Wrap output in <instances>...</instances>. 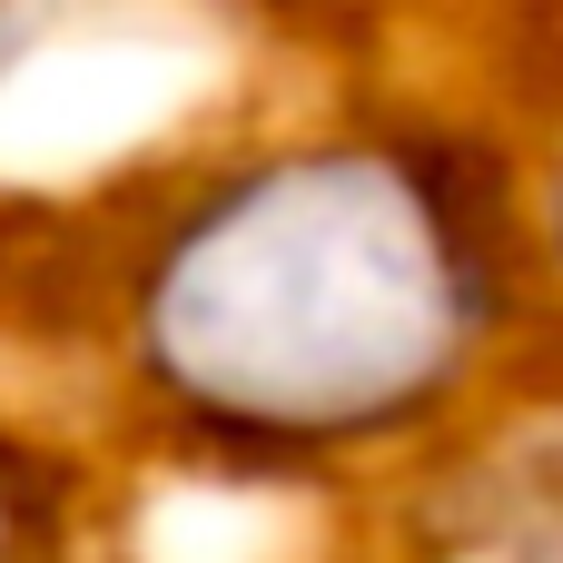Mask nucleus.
Listing matches in <instances>:
<instances>
[{
	"mask_svg": "<svg viewBox=\"0 0 563 563\" xmlns=\"http://www.w3.org/2000/svg\"><path fill=\"white\" fill-rule=\"evenodd\" d=\"M534 247H544V287H554V307H563V168L534 188Z\"/></svg>",
	"mask_w": 563,
	"mask_h": 563,
	"instance_id": "nucleus-4",
	"label": "nucleus"
},
{
	"mask_svg": "<svg viewBox=\"0 0 563 563\" xmlns=\"http://www.w3.org/2000/svg\"><path fill=\"white\" fill-rule=\"evenodd\" d=\"M554 307L515 148L445 109H336L158 158L89 247V346L198 475L317 485L505 406Z\"/></svg>",
	"mask_w": 563,
	"mask_h": 563,
	"instance_id": "nucleus-1",
	"label": "nucleus"
},
{
	"mask_svg": "<svg viewBox=\"0 0 563 563\" xmlns=\"http://www.w3.org/2000/svg\"><path fill=\"white\" fill-rule=\"evenodd\" d=\"M485 465H445L435 485V563H563V416H495Z\"/></svg>",
	"mask_w": 563,
	"mask_h": 563,
	"instance_id": "nucleus-2",
	"label": "nucleus"
},
{
	"mask_svg": "<svg viewBox=\"0 0 563 563\" xmlns=\"http://www.w3.org/2000/svg\"><path fill=\"white\" fill-rule=\"evenodd\" d=\"M0 563H109L89 455L20 406H0Z\"/></svg>",
	"mask_w": 563,
	"mask_h": 563,
	"instance_id": "nucleus-3",
	"label": "nucleus"
}]
</instances>
